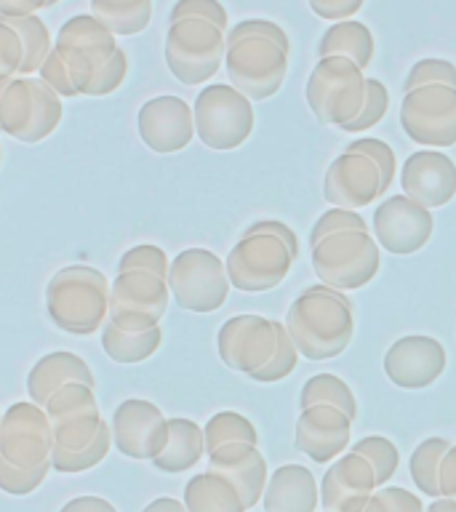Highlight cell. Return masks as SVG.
Wrapping results in <instances>:
<instances>
[{
	"mask_svg": "<svg viewBox=\"0 0 456 512\" xmlns=\"http://www.w3.org/2000/svg\"><path fill=\"white\" fill-rule=\"evenodd\" d=\"M376 43L374 35L368 30L363 22H336L331 24L318 40V56H344V59H350L360 67V70H366L371 59H374Z\"/></svg>",
	"mask_w": 456,
	"mask_h": 512,
	"instance_id": "obj_30",
	"label": "cell"
},
{
	"mask_svg": "<svg viewBox=\"0 0 456 512\" xmlns=\"http://www.w3.org/2000/svg\"><path fill=\"white\" fill-rule=\"evenodd\" d=\"M70 382H83L88 387L96 384L91 368H88V363L80 355L67 350L48 352V355H43L30 368V374H27V392H30L32 403H38L43 408L59 387Z\"/></svg>",
	"mask_w": 456,
	"mask_h": 512,
	"instance_id": "obj_27",
	"label": "cell"
},
{
	"mask_svg": "<svg viewBox=\"0 0 456 512\" xmlns=\"http://www.w3.org/2000/svg\"><path fill=\"white\" fill-rule=\"evenodd\" d=\"M46 312L67 334H96L110 318V280L88 264H67L48 280Z\"/></svg>",
	"mask_w": 456,
	"mask_h": 512,
	"instance_id": "obj_5",
	"label": "cell"
},
{
	"mask_svg": "<svg viewBox=\"0 0 456 512\" xmlns=\"http://www.w3.org/2000/svg\"><path fill=\"white\" fill-rule=\"evenodd\" d=\"M91 16L118 35H139L152 19V0H91Z\"/></svg>",
	"mask_w": 456,
	"mask_h": 512,
	"instance_id": "obj_32",
	"label": "cell"
},
{
	"mask_svg": "<svg viewBox=\"0 0 456 512\" xmlns=\"http://www.w3.org/2000/svg\"><path fill=\"white\" fill-rule=\"evenodd\" d=\"M168 280L150 270H123L110 283V318L123 331H150L168 310Z\"/></svg>",
	"mask_w": 456,
	"mask_h": 512,
	"instance_id": "obj_14",
	"label": "cell"
},
{
	"mask_svg": "<svg viewBox=\"0 0 456 512\" xmlns=\"http://www.w3.org/2000/svg\"><path fill=\"white\" fill-rule=\"evenodd\" d=\"M400 187L424 208H440L456 195V163L440 150H416L400 168Z\"/></svg>",
	"mask_w": 456,
	"mask_h": 512,
	"instance_id": "obj_22",
	"label": "cell"
},
{
	"mask_svg": "<svg viewBox=\"0 0 456 512\" xmlns=\"http://www.w3.org/2000/svg\"><path fill=\"white\" fill-rule=\"evenodd\" d=\"M435 216L408 195H392L374 211L376 243L392 256H411L430 243Z\"/></svg>",
	"mask_w": 456,
	"mask_h": 512,
	"instance_id": "obj_18",
	"label": "cell"
},
{
	"mask_svg": "<svg viewBox=\"0 0 456 512\" xmlns=\"http://www.w3.org/2000/svg\"><path fill=\"white\" fill-rule=\"evenodd\" d=\"M24 64V43L19 32L0 19V78H14Z\"/></svg>",
	"mask_w": 456,
	"mask_h": 512,
	"instance_id": "obj_47",
	"label": "cell"
},
{
	"mask_svg": "<svg viewBox=\"0 0 456 512\" xmlns=\"http://www.w3.org/2000/svg\"><path fill=\"white\" fill-rule=\"evenodd\" d=\"M347 230H355V232H368V224L366 219L360 214H355L352 208H328L326 214L320 216L315 227L310 232V248H315L320 240H326L328 235H336V232H347Z\"/></svg>",
	"mask_w": 456,
	"mask_h": 512,
	"instance_id": "obj_41",
	"label": "cell"
},
{
	"mask_svg": "<svg viewBox=\"0 0 456 512\" xmlns=\"http://www.w3.org/2000/svg\"><path fill=\"white\" fill-rule=\"evenodd\" d=\"M62 96L32 75L8 78L0 96V131L24 144H38L62 123Z\"/></svg>",
	"mask_w": 456,
	"mask_h": 512,
	"instance_id": "obj_7",
	"label": "cell"
},
{
	"mask_svg": "<svg viewBox=\"0 0 456 512\" xmlns=\"http://www.w3.org/2000/svg\"><path fill=\"white\" fill-rule=\"evenodd\" d=\"M312 14L326 19V22H347L358 14L366 0H307Z\"/></svg>",
	"mask_w": 456,
	"mask_h": 512,
	"instance_id": "obj_49",
	"label": "cell"
},
{
	"mask_svg": "<svg viewBox=\"0 0 456 512\" xmlns=\"http://www.w3.org/2000/svg\"><path fill=\"white\" fill-rule=\"evenodd\" d=\"M195 115V134L208 150H238L254 131V104L235 86L200 88L198 99L192 104Z\"/></svg>",
	"mask_w": 456,
	"mask_h": 512,
	"instance_id": "obj_10",
	"label": "cell"
},
{
	"mask_svg": "<svg viewBox=\"0 0 456 512\" xmlns=\"http://www.w3.org/2000/svg\"><path fill=\"white\" fill-rule=\"evenodd\" d=\"M0 160H3V147H0Z\"/></svg>",
	"mask_w": 456,
	"mask_h": 512,
	"instance_id": "obj_59",
	"label": "cell"
},
{
	"mask_svg": "<svg viewBox=\"0 0 456 512\" xmlns=\"http://www.w3.org/2000/svg\"><path fill=\"white\" fill-rule=\"evenodd\" d=\"M168 430H171L168 446L152 459L155 470L174 472V475L192 470L200 462V456L206 454L203 427L198 422H192V419L176 416V419H168Z\"/></svg>",
	"mask_w": 456,
	"mask_h": 512,
	"instance_id": "obj_28",
	"label": "cell"
},
{
	"mask_svg": "<svg viewBox=\"0 0 456 512\" xmlns=\"http://www.w3.org/2000/svg\"><path fill=\"white\" fill-rule=\"evenodd\" d=\"M400 128L411 142L435 150L456 144V86L430 83L403 94Z\"/></svg>",
	"mask_w": 456,
	"mask_h": 512,
	"instance_id": "obj_13",
	"label": "cell"
},
{
	"mask_svg": "<svg viewBox=\"0 0 456 512\" xmlns=\"http://www.w3.org/2000/svg\"><path fill=\"white\" fill-rule=\"evenodd\" d=\"M387 107H390V94H387V86H384L379 78H366V102H363V110L352 123L342 128L347 134H358V131H366V128H374L379 120L387 115Z\"/></svg>",
	"mask_w": 456,
	"mask_h": 512,
	"instance_id": "obj_40",
	"label": "cell"
},
{
	"mask_svg": "<svg viewBox=\"0 0 456 512\" xmlns=\"http://www.w3.org/2000/svg\"><path fill=\"white\" fill-rule=\"evenodd\" d=\"M350 451L352 454H360L371 467H374L376 486L379 488L387 486L392 480V475L398 472L400 451L398 446H395L390 438H384V435H368V438L352 443Z\"/></svg>",
	"mask_w": 456,
	"mask_h": 512,
	"instance_id": "obj_38",
	"label": "cell"
},
{
	"mask_svg": "<svg viewBox=\"0 0 456 512\" xmlns=\"http://www.w3.org/2000/svg\"><path fill=\"white\" fill-rule=\"evenodd\" d=\"M347 152H363V155H368V158L374 160L376 166H379V171H382L384 190L390 192L392 179H395V171H398V166H395V152H392L390 144L371 136V139H358V142H350Z\"/></svg>",
	"mask_w": 456,
	"mask_h": 512,
	"instance_id": "obj_46",
	"label": "cell"
},
{
	"mask_svg": "<svg viewBox=\"0 0 456 512\" xmlns=\"http://www.w3.org/2000/svg\"><path fill=\"white\" fill-rule=\"evenodd\" d=\"M112 446L120 454L136 462L155 459V456L168 446L171 430L168 419L163 416L152 400L128 398L123 400L115 414H112Z\"/></svg>",
	"mask_w": 456,
	"mask_h": 512,
	"instance_id": "obj_17",
	"label": "cell"
},
{
	"mask_svg": "<svg viewBox=\"0 0 456 512\" xmlns=\"http://www.w3.org/2000/svg\"><path fill=\"white\" fill-rule=\"evenodd\" d=\"M291 40L270 19H243L227 32L224 70L240 94L264 102L283 88L288 75Z\"/></svg>",
	"mask_w": 456,
	"mask_h": 512,
	"instance_id": "obj_1",
	"label": "cell"
},
{
	"mask_svg": "<svg viewBox=\"0 0 456 512\" xmlns=\"http://www.w3.org/2000/svg\"><path fill=\"white\" fill-rule=\"evenodd\" d=\"M163 344V328L155 326L150 331H123L112 320L102 326V350L112 363L134 366L152 358Z\"/></svg>",
	"mask_w": 456,
	"mask_h": 512,
	"instance_id": "obj_31",
	"label": "cell"
},
{
	"mask_svg": "<svg viewBox=\"0 0 456 512\" xmlns=\"http://www.w3.org/2000/svg\"><path fill=\"white\" fill-rule=\"evenodd\" d=\"M278 347V320L264 315H235L224 320L216 334V352L227 368L240 374H256L275 355Z\"/></svg>",
	"mask_w": 456,
	"mask_h": 512,
	"instance_id": "obj_16",
	"label": "cell"
},
{
	"mask_svg": "<svg viewBox=\"0 0 456 512\" xmlns=\"http://www.w3.org/2000/svg\"><path fill=\"white\" fill-rule=\"evenodd\" d=\"M384 192L387 190H384L382 171L363 152L344 150L328 163V171L323 176V198L328 206L358 211L374 203Z\"/></svg>",
	"mask_w": 456,
	"mask_h": 512,
	"instance_id": "obj_19",
	"label": "cell"
},
{
	"mask_svg": "<svg viewBox=\"0 0 456 512\" xmlns=\"http://www.w3.org/2000/svg\"><path fill=\"white\" fill-rule=\"evenodd\" d=\"M208 470L222 475L238 488L240 499L248 510H254L262 502L264 488H267V459L259 446L251 443H227L208 454Z\"/></svg>",
	"mask_w": 456,
	"mask_h": 512,
	"instance_id": "obj_25",
	"label": "cell"
},
{
	"mask_svg": "<svg viewBox=\"0 0 456 512\" xmlns=\"http://www.w3.org/2000/svg\"><path fill=\"white\" fill-rule=\"evenodd\" d=\"M446 371V350L438 339L422 334L403 336L384 355V374L400 390H424Z\"/></svg>",
	"mask_w": 456,
	"mask_h": 512,
	"instance_id": "obj_21",
	"label": "cell"
},
{
	"mask_svg": "<svg viewBox=\"0 0 456 512\" xmlns=\"http://www.w3.org/2000/svg\"><path fill=\"white\" fill-rule=\"evenodd\" d=\"M350 416L334 406L302 408L296 422V448L315 464H328L350 448L352 435Z\"/></svg>",
	"mask_w": 456,
	"mask_h": 512,
	"instance_id": "obj_24",
	"label": "cell"
},
{
	"mask_svg": "<svg viewBox=\"0 0 456 512\" xmlns=\"http://www.w3.org/2000/svg\"><path fill=\"white\" fill-rule=\"evenodd\" d=\"M40 80L46 83V86H51L56 91V94L62 96V99H72V96H78V91H75V86H72L70 80V70H67V64H64L62 54L56 51V48H51V54L46 56V62L40 64Z\"/></svg>",
	"mask_w": 456,
	"mask_h": 512,
	"instance_id": "obj_48",
	"label": "cell"
},
{
	"mask_svg": "<svg viewBox=\"0 0 456 512\" xmlns=\"http://www.w3.org/2000/svg\"><path fill=\"white\" fill-rule=\"evenodd\" d=\"M299 256V238L286 222L251 224L224 259L230 286L243 294H262L288 278Z\"/></svg>",
	"mask_w": 456,
	"mask_h": 512,
	"instance_id": "obj_4",
	"label": "cell"
},
{
	"mask_svg": "<svg viewBox=\"0 0 456 512\" xmlns=\"http://www.w3.org/2000/svg\"><path fill=\"white\" fill-rule=\"evenodd\" d=\"M286 328L299 355L307 360L320 363V360L339 358L350 347L355 334L352 299L326 283L304 288L288 307Z\"/></svg>",
	"mask_w": 456,
	"mask_h": 512,
	"instance_id": "obj_3",
	"label": "cell"
},
{
	"mask_svg": "<svg viewBox=\"0 0 456 512\" xmlns=\"http://www.w3.org/2000/svg\"><path fill=\"white\" fill-rule=\"evenodd\" d=\"M299 406H334L339 411L355 419L358 416V403L352 395L350 384H344L339 376L334 374H315L304 382L302 392H299Z\"/></svg>",
	"mask_w": 456,
	"mask_h": 512,
	"instance_id": "obj_33",
	"label": "cell"
},
{
	"mask_svg": "<svg viewBox=\"0 0 456 512\" xmlns=\"http://www.w3.org/2000/svg\"><path fill=\"white\" fill-rule=\"evenodd\" d=\"M296 363H299V350H296L294 339L288 334L286 323L278 320V347H275V355L264 368H259L256 374H251L248 379H254L256 384H275L280 379L294 374Z\"/></svg>",
	"mask_w": 456,
	"mask_h": 512,
	"instance_id": "obj_39",
	"label": "cell"
},
{
	"mask_svg": "<svg viewBox=\"0 0 456 512\" xmlns=\"http://www.w3.org/2000/svg\"><path fill=\"white\" fill-rule=\"evenodd\" d=\"M184 507H187V512H248L238 488L211 470L198 472L187 480Z\"/></svg>",
	"mask_w": 456,
	"mask_h": 512,
	"instance_id": "obj_29",
	"label": "cell"
},
{
	"mask_svg": "<svg viewBox=\"0 0 456 512\" xmlns=\"http://www.w3.org/2000/svg\"><path fill=\"white\" fill-rule=\"evenodd\" d=\"M262 502L264 512H315L320 504V488L307 467L283 464L267 480Z\"/></svg>",
	"mask_w": 456,
	"mask_h": 512,
	"instance_id": "obj_26",
	"label": "cell"
},
{
	"mask_svg": "<svg viewBox=\"0 0 456 512\" xmlns=\"http://www.w3.org/2000/svg\"><path fill=\"white\" fill-rule=\"evenodd\" d=\"M56 3H59V0H51V6H56Z\"/></svg>",
	"mask_w": 456,
	"mask_h": 512,
	"instance_id": "obj_58",
	"label": "cell"
},
{
	"mask_svg": "<svg viewBox=\"0 0 456 512\" xmlns=\"http://www.w3.org/2000/svg\"><path fill=\"white\" fill-rule=\"evenodd\" d=\"M142 512H187V507H184V502H179V499L160 496V499H155V502L147 504Z\"/></svg>",
	"mask_w": 456,
	"mask_h": 512,
	"instance_id": "obj_54",
	"label": "cell"
},
{
	"mask_svg": "<svg viewBox=\"0 0 456 512\" xmlns=\"http://www.w3.org/2000/svg\"><path fill=\"white\" fill-rule=\"evenodd\" d=\"M427 512H456V499H446V496H440L435 502L427 507Z\"/></svg>",
	"mask_w": 456,
	"mask_h": 512,
	"instance_id": "obj_55",
	"label": "cell"
},
{
	"mask_svg": "<svg viewBox=\"0 0 456 512\" xmlns=\"http://www.w3.org/2000/svg\"><path fill=\"white\" fill-rule=\"evenodd\" d=\"M312 251V270L326 283L339 291H355L368 286L382 267V251L376 238L368 232H336L320 240Z\"/></svg>",
	"mask_w": 456,
	"mask_h": 512,
	"instance_id": "obj_9",
	"label": "cell"
},
{
	"mask_svg": "<svg viewBox=\"0 0 456 512\" xmlns=\"http://www.w3.org/2000/svg\"><path fill=\"white\" fill-rule=\"evenodd\" d=\"M454 446L446 438H427L414 448L411 454V480H414L416 491L440 499V464L448 448Z\"/></svg>",
	"mask_w": 456,
	"mask_h": 512,
	"instance_id": "obj_34",
	"label": "cell"
},
{
	"mask_svg": "<svg viewBox=\"0 0 456 512\" xmlns=\"http://www.w3.org/2000/svg\"><path fill=\"white\" fill-rule=\"evenodd\" d=\"M187 16L208 19V22H214L216 27H222V30H227V22H230L227 8H224L219 0H176L174 8H171V14H168V24L179 22V19H187Z\"/></svg>",
	"mask_w": 456,
	"mask_h": 512,
	"instance_id": "obj_45",
	"label": "cell"
},
{
	"mask_svg": "<svg viewBox=\"0 0 456 512\" xmlns=\"http://www.w3.org/2000/svg\"><path fill=\"white\" fill-rule=\"evenodd\" d=\"M54 48L62 54L78 96H107L118 91L126 80V51L115 43V35L91 14L70 16L56 35Z\"/></svg>",
	"mask_w": 456,
	"mask_h": 512,
	"instance_id": "obj_2",
	"label": "cell"
},
{
	"mask_svg": "<svg viewBox=\"0 0 456 512\" xmlns=\"http://www.w3.org/2000/svg\"><path fill=\"white\" fill-rule=\"evenodd\" d=\"M376 496L382 499L384 507L390 512H427L419 496H414V491L400 486H382L376 488Z\"/></svg>",
	"mask_w": 456,
	"mask_h": 512,
	"instance_id": "obj_50",
	"label": "cell"
},
{
	"mask_svg": "<svg viewBox=\"0 0 456 512\" xmlns=\"http://www.w3.org/2000/svg\"><path fill=\"white\" fill-rule=\"evenodd\" d=\"M6 83H8V78H0V96H3V88H6Z\"/></svg>",
	"mask_w": 456,
	"mask_h": 512,
	"instance_id": "obj_57",
	"label": "cell"
},
{
	"mask_svg": "<svg viewBox=\"0 0 456 512\" xmlns=\"http://www.w3.org/2000/svg\"><path fill=\"white\" fill-rule=\"evenodd\" d=\"M3 22L11 24L19 38L24 43V64L19 75H32V72L40 70V64L46 62V56L51 54V32H48L46 22L40 19L38 14L32 16H0Z\"/></svg>",
	"mask_w": 456,
	"mask_h": 512,
	"instance_id": "obj_35",
	"label": "cell"
},
{
	"mask_svg": "<svg viewBox=\"0 0 456 512\" xmlns=\"http://www.w3.org/2000/svg\"><path fill=\"white\" fill-rule=\"evenodd\" d=\"M168 288L182 310L208 315L216 312L230 296L227 267L214 251L208 248H184L171 259Z\"/></svg>",
	"mask_w": 456,
	"mask_h": 512,
	"instance_id": "obj_11",
	"label": "cell"
},
{
	"mask_svg": "<svg viewBox=\"0 0 456 512\" xmlns=\"http://www.w3.org/2000/svg\"><path fill=\"white\" fill-rule=\"evenodd\" d=\"M51 6V0H0V16H32Z\"/></svg>",
	"mask_w": 456,
	"mask_h": 512,
	"instance_id": "obj_52",
	"label": "cell"
},
{
	"mask_svg": "<svg viewBox=\"0 0 456 512\" xmlns=\"http://www.w3.org/2000/svg\"><path fill=\"white\" fill-rule=\"evenodd\" d=\"M0 422H3V414H0Z\"/></svg>",
	"mask_w": 456,
	"mask_h": 512,
	"instance_id": "obj_60",
	"label": "cell"
},
{
	"mask_svg": "<svg viewBox=\"0 0 456 512\" xmlns=\"http://www.w3.org/2000/svg\"><path fill=\"white\" fill-rule=\"evenodd\" d=\"M363 512H390V510H387L382 499H379V496L374 494V496H371V499H368L366 510H363Z\"/></svg>",
	"mask_w": 456,
	"mask_h": 512,
	"instance_id": "obj_56",
	"label": "cell"
},
{
	"mask_svg": "<svg viewBox=\"0 0 456 512\" xmlns=\"http://www.w3.org/2000/svg\"><path fill=\"white\" fill-rule=\"evenodd\" d=\"M123 270H150V272H155V275H160V278L168 280V270H171V264H168V256L163 248L144 243V246L128 248L126 254L120 256L118 272H123Z\"/></svg>",
	"mask_w": 456,
	"mask_h": 512,
	"instance_id": "obj_43",
	"label": "cell"
},
{
	"mask_svg": "<svg viewBox=\"0 0 456 512\" xmlns=\"http://www.w3.org/2000/svg\"><path fill=\"white\" fill-rule=\"evenodd\" d=\"M59 512H118L115 504H110L102 496H78V499H70Z\"/></svg>",
	"mask_w": 456,
	"mask_h": 512,
	"instance_id": "obj_53",
	"label": "cell"
},
{
	"mask_svg": "<svg viewBox=\"0 0 456 512\" xmlns=\"http://www.w3.org/2000/svg\"><path fill=\"white\" fill-rule=\"evenodd\" d=\"M374 467L360 454H342L328 464L320 483V504L326 512H363L376 494Z\"/></svg>",
	"mask_w": 456,
	"mask_h": 512,
	"instance_id": "obj_23",
	"label": "cell"
},
{
	"mask_svg": "<svg viewBox=\"0 0 456 512\" xmlns=\"http://www.w3.org/2000/svg\"><path fill=\"white\" fill-rule=\"evenodd\" d=\"M430 83H446L456 86V67L448 59H419V62L408 70L403 80V94L414 91V88L430 86Z\"/></svg>",
	"mask_w": 456,
	"mask_h": 512,
	"instance_id": "obj_42",
	"label": "cell"
},
{
	"mask_svg": "<svg viewBox=\"0 0 456 512\" xmlns=\"http://www.w3.org/2000/svg\"><path fill=\"white\" fill-rule=\"evenodd\" d=\"M54 427L46 408L19 400L3 411L0 422V459L22 470H54Z\"/></svg>",
	"mask_w": 456,
	"mask_h": 512,
	"instance_id": "obj_12",
	"label": "cell"
},
{
	"mask_svg": "<svg viewBox=\"0 0 456 512\" xmlns=\"http://www.w3.org/2000/svg\"><path fill=\"white\" fill-rule=\"evenodd\" d=\"M48 472L51 470H22V467H14L6 459H0V491L11 496H27L43 486Z\"/></svg>",
	"mask_w": 456,
	"mask_h": 512,
	"instance_id": "obj_44",
	"label": "cell"
},
{
	"mask_svg": "<svg viewBox=\"0 0 456 512\" xmlns=\"http://www.w3.org/2000/svg\"><path fill=\"white\" fill-rule=\"evenodd\" d=\"M440 496L456 499V443L448 448V454L443 456V464H440Z\"/></svg>",
	"mask_w": 456,
	"mask_h": 512,
	"instance_id": "obj_51",
	"label": "cell"
},
{
	"mask_svg": "<svg viewBox=\"0 0 456 512\" xmlns=\"http://www.w3.org/2000/svg\"><path fill=\"white\" fill-rule=\"evenodd\" d=\"M304 99L318 123L336 126L342 131L363 110L366 75L358 64L344 56H323L307 78Z\"/></svg>",
	"mask_w": 456,
	"mask_h": 512,
	"instance_id": "obj_6",
	"label": "cell"
},
{
	"mask_svg": "<svg viewBox=\"0 0 456 512\" xmlns=\"http://www.w3.org/2000/svg\"><path fill=\"white\" fill-rule=\"evenodd\" d=\"M54 427V451L51 464L56 472L75 475V472L94 470L107 459L112 448V427L104 422L102 411L72 416Z\"/></svg>",
	"mask_w": 456,
	"mask_h": 512,
	"instance_id": "obj_15",
	"label": "cell"
},
{
	"mask_svg": "<svg viewBox=\"0 0 456 512\" xmlns=\"http://www.w3.org/2000/svg\"><path fill=\"white\" fill-rule=\"evenodd\" d=\"M46 414L51 419V424H59L64 419H72V416L91 414V411H99L94 398V387H88L83 382H70L59 387V390L48 398Z\"/></svg>",
	"mask_w": 456,
	"mask_h": 512,
	"instance_id": "obj_37",
	"label": "cell"
},
{
	"mask_svg": "<svg viewBox=\"0 0 456 512\" xmlns=\"http://www.w3.org/2000/svg\"><path fill=\"white\" fill-rule=\"evenodd\" d=\"M203 435H206V454L216 451L219 446H227V443L259 446V432L251 424V419H246L238 411H219V414L211 416L203 427Z\"/></svg>",
	"mask_w": 456,
	"mask_h": 512,
	"instance_id": "obj_36",
	"label": "cell"
},
{
	"mask_svg": "<svg viewBox=\"0 0 456 512\" xmlns=\"http://www.w3.org/2000/svg\"><path fill=\"white\" fill-rule=\"evenodd\" d=\"M227 30L208 19L187 16L168 24L166 64L182 86H203L224 64Z\"/></svg>",
	"mask_w": 456,
	"mask_h": 512,
	"instance_id": "obj_8",
	"label": "cell"
},
{
	"mask_svg": "<svg viewBox=\"0 0 456 512\" xmlns=\"http://www.w3.org/2000/svg\"><path fill=\"white\" fill-rule=\"evenodd\" d=\"M136 128L147 150L171 155V152H182L184 147H190L195 136V115L182 96H155L139 107Z\"/></svg>",
	"mask_w": 456,
	"mask_h": 512,
	"instance_id": "obj_20",
	"label": "cell"
}]
</instances>
